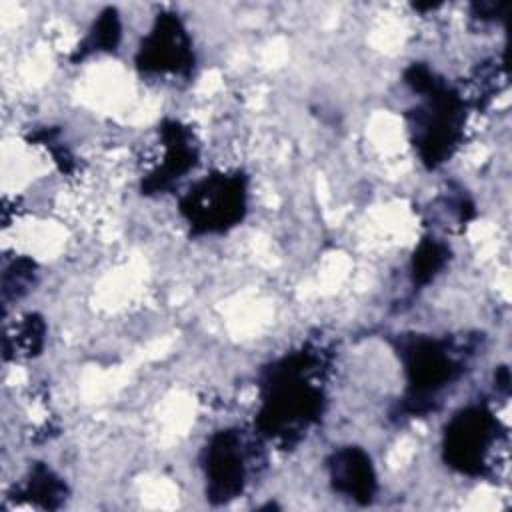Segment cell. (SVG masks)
I'll return each instance as SVG.
<instances>
[{
    "label": "cell",
    "mask_w": 512,
    "mask_h": 512,
    "mask_svg": "<svg viewBox=\"0 0 512 512\" xmlns=\"http://www.w3.org/2000/svg\"><path fill=\"white\" fill-rule=\"evenodd\" d=\"M328 360L322 348L302 346L260 370L254 434L282 446L298 444L326 412Z\"/></svg>",
    "instance_id": "cell-1"
},
{
    "label": "cell",
    "mask_w": 512,
    "mask_h": 512,
    "mask_svg": "<svg viewBox=\"0 0 512 512\" xmlns=\"http://www.w3.org/2000/svg\"><path fill=\"white\" fill-rule=\"evenodd\" d=\"M392 344L404 372V392L394 416L422 418L436 412L444 392L464 376L478 338L402 334Z\"/></svg>",
    "instance_id": "cell-2"
},
{
    "label": "cell",
    "mask_w": 512,
    "mask_h": 512,
    "mask_svg": "<svg viewBox=\"0 0 512 512\" xmlns=\"http://www.w3.org/2000/svg\"><path fill=\"white\" fill-rule=\"evenodd\" d=\"M404 84L416 96L406 112L410 142L428 170L448 162L464 138L468 100L428 64L412 62L404 70Z\"/></svg>",
    "instance_id": "cell-3"
},
{
    "label": "cell",
    "mask_w": 512,
    "mask_h": 512,
    "mask_svg": "<svg viewBox=\"0 0 512 512\" xmlns=\"http://www.w3.org/2000/svg\"><path fill=\"white\" fill-rule=\"evenodd\" d=\"M506 428L486 402H472L446 422L442 460L448 468L470 478L498 476Z\"/></svg>",
    "instance_id": "cell-4"
},
{
    "label": "cell",
    "mask_w": 512,
    "mask_h": 512,
    "mask_svg": "<svg viewBox=\"0 0 512 512\" xmlns=\"http://www.w3.org/2000/svg\"><path fill=\"white\" fill-rule=\"evenodd\" d=\"M178 212L192 236L230 232L248 212V176L242 170L206 174L180 196Z\"/></svg>",
    "instance_id": "cell-5"
},
{
    "label": "cell",
    "mask_w": 512,
    "mask_h": 512,
    "mask_svg": "<svg viewBox=\"0 0 512 512\" xmlns=\"http://www.w3.org/2000/svg\"><path fill=\"white\" fill-rule=\"evenodd\" d=\"M252 456V446L242 430L222 428L210 434L200 454L208 502L228 504L246 490Z\"/></svg>",
    "instance_id": "cell-6"
},
{
    "label": "cell",
    "mask_w": 512,
    "mask_h": 512,
    "mask_svg": "<svg viewBox=\"0 0 512 512\" xmlns=\"http://www.w3.org/2000/svg\"><path fill=\"white\" fill-rule=\"evenodd\" d=\"M140 74L190 78L196 66L192 36L174 12H160L134 56Z\"/></svg>",
    "instance_id": "cell-7"
},
{
    "label": "cell",
    "mask_w": 512,
    "mask_h": 512,
    "mask_svg": "<svg viewBox=\"0 0 512 512\" xmlns=\"http://www.w3.org/2000/svg\"><path fill=\"white\" fill-rule=\"evenodd\" d=\"M162 156L142 180L144 196H158L168 192L182 180L198 162V144L190 126L180 120L166 118L158 126Z\"/></svg>",
    "instance_id": "cell-8"
},
{
    "label": "cell",
    "mask_w": 512,
    "mask_h": 512,
    "mask_svg": "<svg viewBox=\"0 0 512 512\" xmlns=\"http://www.w3.org/2000/svg\"><path fill=\"white\" fill-rule=\"evenodd\" d=\"M326 472L336 494L368 506L378 494V476L370 454L360 446H340L326 458Z\"/></svg>",
    "instance_id": "cell-9"
},
{
    "label": "cell",
    "mask_w": 512,
    "mask_h": 512,
    "mask_svg": "<svg viewBox=\"0 0 512 512\" xmlns=\"http://www.w3.org/2000/svg\"><path fill=\"white\" fill-rule=\"evenodd\" d=\"M16 496L28 500L40 508H60L68 496L66 482L44 462H36L30 466L22 486L16 490Z\"/></svg>",
    "instance_id": "cell-10"
},
{
    "label": "cell",
    "mask_w": 512,
    "mask_h": 512,
    "mask_svg": "<svg viewBox=\"0 0 512 512\" xmlns=\"http://www.w3.org/2000/svg\"><path fill=\"white\" fill-rule=\"evenodd\" d=\"M122 38V22L116 8L108 6L104 8L98 18L92 22L88 34L82 38V42L74 48L70 54V60L74 64L102 52H114Z\"/></svg>",
    "instance_id": "cell-11"
},
{
    "label": "cell",
    "mask_w": 512,
    "mask_h": 512,
    "mask_svg": "<svg viewBox=\"0 0 512 512\" xmlns=\"http://www.w3.org/2000/svg\"><path fill=\"white\" fill-rule=\"evenodd\" d=\"M450 246L434 236H424L410 260V282L414 290L428 286L448 264Z\"/></svg>",
    "instance_id": "cell-12"
},
{
    "label": "cell",
    "mask_w": 512,
    "mask_h": 512,
    "mask_svg": "<svg viewBox=\"0 0 512 512\" xmlns=\"http://www.w3.org/2000/svg\"><path fill=\"white\" fill-rule=\"evenodd\" d=\"M44 336H46V324L38 314H26L14 328V332H6L4 336V356L8 358L10 352L14 356L32 358L40 354L44 348Z\"/></svg>",
    "instance_id": "cell-13"
},
{
    "label": "cell",
    "mask_w": 512,
    "mask_h": 512,
    "mask_svg": "<svg viewBox=\"0 0 512 512\" xmlns=\"http://www.w3.org/2000/svg\"><path fill=\"white\" fill-rule=\"evenodd\" d=\"M36 262L30 258H14L2 272V294L4 300L24 296L36 282Z\"/></svg>",
    "instance_id": "cell-14"
}]
</instances>
